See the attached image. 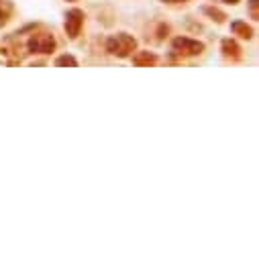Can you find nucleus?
Listing matches in <instances>:
<instances>
[{"instance_id":"f03ea898","label":"nucleus","mask_w":259,"mask_h":259,"mask_svg":"<svg viewBox=\"0 0 259 259\" xmlns=\"http://www.w3.org/2000/svg\"><path fill=\"white\" fill-rule=\"evenodd\" d=\"M82 25H84V13L80 9L68 11V15H66V33H68L70 39H76L80 35Z\"/></svg>"},{"instance_id":"1a4fd4ad","label":"nucleus","mask_w":259,"mask_h":259,"mask_svg":"<svg viewBox=\"0 0 259 259\" xmlns=\"http://www.w3.org/2000/svg\"><path fill=\"white\" fill-rule=\"evenodd\" d=\"M55 66H70V68H76L78 63H76V59H74L72 55H61V57L55 61Z\"/></svg>"},{"instance_id":"20e7f679","label":"nucleus","mask_w":259,"mask_h":259,"mask_svg":"<svg viewBox=\"0 0 259 259\" xmlns=\"http://www.w3.org/2000/svg\"><path fill=\"white\" fill-rule=\"evenodd\" d=\"M202 49H204V45L200 41H194L188 37L174 39V51H178L180 55H198V53H202Z\"/></svg>"},{"instance_id":"423d86ee","label":"nucleus","mask_w":259,"mask_h":259,"mask_svg":"<svg viewBox=\"0 0 259 259\" xmlns=\"http://www.w3.org/2000/svg\"><path fill=\"white\" fill-rule=\"evenodd\" d=\"M233 31L235 33H241V37H245V39H251L253 37V29L251 27H247L245 23H233Z\"/></svg>"},{"instance_id":"7ed1b4c3","label":"nucleus","mask_w":259,"mask_h":259,"mask_svg":"<svg viewBox=\"0 0 259 259\" xmlns=\"http://www.w3.org/2000/svg\"><path fill=\"white\" fill-rule=\"evenodd\" d=\"M29 49L33 53H51L55 49V39H53V35H47V33L33 35L29 39Z\"/></svg>"},{"instance_id":"6e6552de","label":"nucleus","mask_w":259,"mask_h":259,"mask_svg":"<svg viewBox=\"0 0 259 259\" xmlns=\"http://www.w3.org/2000/svg\"><path fill=\"white\" fill-rule=\"evenodd\" d=\"M223 49H225V55H233V57H237L239 55V45L235 43V41H225L223 43Z\"/></svg>"},{"instance_id":"f8f14e48","label":"nucleus","mask_w":259,"mask_h":259,"mask_svg":"<svg viewBox=\"0 0 259 259\" xmlns=\"http://www.w3.org/2000/svg\"><path fill=\"white\" fill-rule=\"evenodd\" d=\"M225 3H229V5H237L239 0H225Z\"/></svg>"},{"instance_id":"0eeeda50","label":"nucleus","mask_w":259,"mask_h":259,"mask_svg":"<svg viewBox=\"0 0 259 259\" xmlns=\"http://www.w3.org/2000/svg\"><path fill=\"white\" fill-rule=\"evenodd\" d=\"M9 17H11V5L7 3V0H0V27L7 25Z\"/></svg>"},{"instance_id":"9b49d317","label":"nucleus","mask_w":259,"mask_h":259,"mask_svg":"<svg viewBox=\"0 0 259 259\" xmlns=\"http://www.w3.org/2000/svg\"><path fill=\"white\" fill-rule=\"evenodd\" d=\"M206 13H208V15H212V17H219V19H217L219 23H223V21H225V15H223L221 11H217V9H206Z\"/></svg>"},{"instance_id":"9d476101","label":"nucleus","mask_w":259,"mask_h":259,"mask_svg":"<svg viewBox=\"0 0 259 259\" xmlns=\"http://www.w3.org/2000/svg\"><path fill=\"white\" fill-rule=\"evenodd\" d=\"M249 11H251V19H259V0H249Z\"/></svg>"},{"instance_id":"39448f33","label":"nucleus","mask_w":259,"mask_h":259,"mask_svg":"<svg viewBox=\"0 0 259 259\" xmlns=\"http://www.w3.org/2000/svg\"><path fill=\"white\" fill-rule=\"evenodd\" d=\"M155 55L153 53H149V51H141V53H137L135 57H133V61L137 63V66H151V63H155Z\"/></svg>"},{"instance_id":"ddd939ff","label":"nucleus","mask_w":259,"mask_h":259,"mask_svg":"<svg viewBox=\"0 0 259 259\" xmlns=\"http://www.w3.org/2000/svg\"><path fill=\"white\" fill-rule=\"evenodd\" d=\"M163 3H184V0H163Z\"/></svg>"},{"instance_id":"f257e3e1","label":"nucleus","mask_w":259,"mask_h":259,"mask_svg":"<svg viewBox=\"0 0 259 259\" xmlns=\"http://www.w3.org/2000/svg\"><path fill=\"white\" fill-rule=\"evenodd\" d=\"M137 43L131 35H126V33H118V35H112L108 41H106V49L108 53L116 55V57H126V55H131L135 51Z\"/></svg>"}]
</instances>
